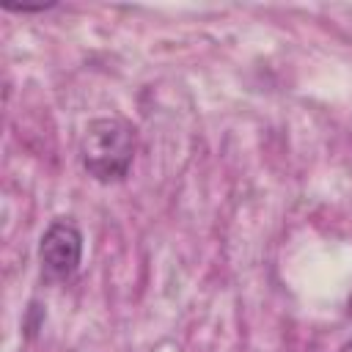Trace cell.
<instances>
[{
  "instance_id": "1",
  "label": "cell",
  "mask_w": 352,
  "mask_h": 352,
  "mask_svg": "<svg viewBox=\"0 0 352 352\" xmlns=\"http://www.w3.org/2000/svg\"><path fill=\"white\" fill-rule=\"evenodd\" d=\"M138 151V129L118 116H102L85 124L80 138V162L99 184L124 182Z\"/></svg>"
},
{
  "instance_id": "2",
  "label": "cell",
  "mask_w": 352,
  "mask_h": 352,
  "mask_svg": "<svg viewBox=\"0 0 352 352\" xmlns=\"http://www.w3.org/2000/svg\"><path fill=\"white\" fill-rule=\"evenodd\" d=\"M38 261L50 280H69L82 264V231L69 217H58L47 226L38 242Z\"/></svg>"
},
{
  "instance_id": "3",
  "label": "cell",
  "mask_w": 352,
  "mask_h": 352,
  "mask_svg": "<svg viewBox=\"0 0 352 352\" xmlns=\"http://www.w3.org/2000/svg\"><path fill=\"white\" fill-rule=\"evenodd\" d=\"M336 352H352V341H344V344H341Z\"/></svg>"
}]
</instances>
